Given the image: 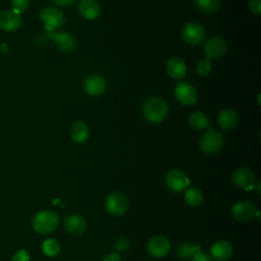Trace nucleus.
Segmentation results:
<instances>
[{
    "mask_svg": "<svg viewBox=\"0 0 261 261\" xmlns=\"http://www.w3.org/2000/svg\"><path fill=\"white\" fill-rule=\"evenodd\" d=\"M60 217L53 210H41L37 212L32 219L33 229L40 234L53 232L59 225Z\"/></svg>",
    "mask_w": 261,
    "mask_h": 261,
    "instance_id": "1",
    "label": "nucleus"
},
{
    "mask_svg": "<svg viewBox=\"0 0 261 261\" xmlns=\"http://www.w3.org/2000/svg\"><path fill=\"white\" fill-rule=\"evenodd\" d=\"M142 111L144 117L152 123L163 121L168 113L166 102L159 97H150L143 103Z\"/></svg>",
    "mask_w": 261,
    "mask_h": 261,
    "instance_id": "2",
    "label": "nucleus"
},
{
    "mask_svg": "<svg viewBox=\"0 0 261 261\" xmlns=\"http://www.w3.org/2000/svg\"><path fill=\"white\" fill-rule=\"evenodd\" d=\"M223 143L224 140L222 134L214 128H209L201 137L200 149L205 154L214 155L217 154L222 149Z\"/></svg>",
    "mask_w": 261,
    "mask_h": 261,
    "instance_id": "3",
    "label": "nucleus"
},
{
    "mask_svg": "<svg viewBox=\"0 0 261 261\" xmlns=\"http://www.w3.org/2000/svg\"><path fill=\"white\" fill-rule=\"evenodd\" d=\"M40 19L48 32L60 29L65 23L63 12L55 6H47L40 11Z\"/></svg>",
    "mask_w": 261,
    "mask_h": 261,
    "instance_id": "4",
    "label": "nucleus"
},
{
    "mask_svg": "<svg viewBox=\"0 0 261 261\" xmlns=\"http://www.w3.org/2000/svg\"><path fill=\"white\" fill-rule=\"evenodd\" d=\"M128 199L121 192H112L105 199V208L113 216L124 214L128 209Z\"/></svg>",
    "mask_w": 261,
    "mask_h": 261,
    "instance_id": "5",
    "label": "nucleus"
},
{
    "mask_svg": "<svg viewBox=\"0 0 261 261\" xmlns=\"http://www.w3.org/2000/svg\"><path fill=\"white\" fill-rule=\"evenodd\" d=\"M259 213L255 203L249 200H241L236 202L231 207L232 217L241 222L250 221Z\"/></svg>",
    "mask_w": 261,
    "mask_h": 261,
    "instance_id": "6",
    "label": "nucleus"
},
{
    "mask_svg": "<svg viewBox=\"0 0 261 261\" xmlns=\"http://www.w3.org/2000/svg\"><path fill=\"white\" fill-rule=\"evenodd\" d=\"M175 99L185 106L194 105L198 100V92L193 85L188 82H179L173 90Z\"/></svg>",
    "mask_w": 261,
    "mask_h": 261,
    "instance_id": "7",
    "label": "nucleus"
},
{
    "mask_svg": "<svg viewBox=\"0 0 261 261\" xmlns=\"http://www.w3.org/2000/svg\"><path fill=\"white\" fill-rule=\"evenodd\" d=\"M167 188L174 193H180L190 186V178L178 168L170 169L165 177Z\"/></svg>",
    "mask_w": 261,
    "mask_h": 261,
    "instance_id": "8",
    "label": "nucleus"
},
{
    "mask_svg": "<svg viewBox=\"0 0 261 261\" xmlns=\"http://www.w3.org/2000/svg\"><path fill=\"white\" fill-rule=\"evenodd\" d=\"M181 35L187 44L196 46L203 42L205 38V29L197 21H190L182 28Z\"/></svg>",
    "mask_w": 261,
    "mask_h": 261,
    "instance_id": "9",
    "label": "nucleus"
},
{
    "mask_svg": "<svg viewBox=\"0 0 261 261\" xmlns=\"http://www.w3.org/2000/svg\"><path fill=\"white\" fill-rule=\"evenodd\" d=\"M226 41L220 36L210 37L204 44V52L210 60L222 57L226 53Z\"/></svg>",
    "mask_w": 261,
    "mask_h": 261,
    "instance_id": "10",
    "label": "nucleus"
},
{
    "mask_svg": "<svg viewBox=\"0 0 261 261\" xmlns=\"http://www.w3.org/2000/svg\"><path fill=\"white\" fill-rule=\"evenodd\" d=\"M231 180L238 188L250 191L255 187L256 176L251 169L247 167H239L232 172Z\"/></svg>",
    "mask_w": 261,
    "mask_h": 261,
    "instance_id": "11",
    "label": "nucleus"
},
{
    "mask_svg": "<svg viewBox=\"0 0 261 261\" xmlns=\"http://www.w3.org/2000/svg\"><path fill=\"white\" fill-rule=\"evenodd\" d=\"M170 248V242L164 236H154L147 244V252L154 258L165 257L169 253Z\"/></svg>",
    "mask_w": 261,
    "mask_h": 261,
    "instance_id": "12",
    "label": "nucleus"
},
{
    "mask_svg": "<svg viewBox=\"0 0 261 261\" xmlns=\"http://www.w3.org/2000/svg\"><path fill=\"white\" fill-rule=\"evenodd\" d=\"M48 37L53 40L57 48L64 53H70L76 48V40L74 36L68 32H48Z\"/></svg>",
    "mask_w": 261,
    "mask_h": 261,
    "instance_id": "13",
    "label": "nucleus"
},
{
    "mask_svg": "<svg viewBox=\"0 0 261 261\" xmlns=\"http://www.w3.org/2000/svg\"><path fill=\"white\" fill-rule=\"evenodd\" d=\"M64 228L71 236L79 237L85 233L87 229V221L80 214H70L64 218Z\"/></svg>",
    "mask_w": 261,
    "mask_h": 261,
    "instance_id": "14",
    "label": "nucleus"
},
{
    "mask_svg": "<svg viewBox=\"0 0 261 261\" xmlns=\"http://www.w3.org/2000/svg\"><path fill=\"white\" fill-rule=\"evenodd\" d=\"M22 18L13 10L0 11V29L5 32H14L21 27Z\"/></svg>",
    "mask_w": 261,
    "mask_h": 261,
    "instance_id": "15",
    "label": "nucleus"
},
{
    "mask_svg": "<svg viewBox=\"0 0 261 261\" xmlns=\"http://www.w3.org/2000/svg\"><path fill=\"white\" fill-rule=\"evenodd\" d=\"M232 252V246L228 241L219 240L211 246L209 256L214 261H227L231 257Z\"/></svg>",
    "mask_w": 261,
    "mask_h": 261,
    "instance_id": "16",
    "label": "nucleus"
},
{
    "mask_svg": "<svg viewBox=\"0 0 261 261\" xmlns=\"http://www.w3.org/2000/svg\"><path fill=\"white\" fill-rule=\"evenodd\" d=\"M84 89L90 96H100L106 90V81L99 74L89 75L84 83Z\"/></svg>",
    "mask_w": 261,
    "mask_h": 261,
    "instance_id": "17",
    "label": "nucleus"
},
{
    "mask_svg": "<svg viewBox=\"0 0 261 261\" xmlns=\"http://www.w3.org/2000/svg\"><path fill=\"white\" fill-rule=\"evenodd\" d=\"M77 11L84 18L94 20L100 16L101 7L96 0H80Z\"/></svg>",
    "mask_w": 261,
    "mask_h": 261,
    "instance_id": "18",
    "label": "nucleus"
},
{
    "mask_svg": "<svg viewBox=\"0 0 261 261\" xmlns=\"http://www.w3.org/2000/svg\"><path fill=\"white\" fill-rule=\"evenodd\" d=\"M168 75L175 80H181L187 74V64L179 57H171L166 61L165 65Z\"/></svg>",
    "mask_w": 261,
    "mask_h": 261,
    "instance_id": "19",
    "label": "nucleus"
},
{
    "mask_svg": "<svg viewBox=\"0 0 261 261\" xmlns=\"http://www.w3.org/2000/svg\"><path fill=\"white\" fill-rule=\"evenodd\" d=\"M217 121H218V125L223 130H231L238 124L239 116L233 109L225 108L219 112Z\"/></svg>",
    "mask_w": 261,
    "mask_h": 261,
    "instance_id": "20",
    "label": "nucleus"
},
{
    "mask_svg": "<svg viewBox=\"0 0 261 261\" xmlns=\"http://www.w3.org/2000/svg\"><path fill=\"white\" fill-rule=\"evenodd\" d=\"M90 136V130L87 124L83 121H75L70 128V138L73 142L77 144H83L88 141Z\"/></svg>",
    "mask_w": 261,
    "mask_h": 261,
    "instance_id": "21",
    "label": "nucleus"
},
{
    "mask_svg": "<svg viewBox=\"0 0 261 261\" xmlns=\"http://www.w3.org/2000/svg\"><path fill=\"white\" fill-rule=\"evenodd\" d=\"M199 252H201V247L198 244H192L189 242L180 243L175 251L176 256L180 259L193 258Z\"/></svg>",
    "mask_w": 261,
    "mask_h": 261,
    "instance_id": "22",
    "label": "nucleus"
},
{
    "mask_svg": "<svg viewBox=\"0 0 261 261\" xmlns=\"http://www.w3.org/2000/svg\"><path fill=\"white\" fill-rule=\"evenodd\" d=\"M185 202L191 207H198L202 204L204 195L197 187H188L185 190Z\"/></svg>",
    "mask_w": 261,
    "mask_h": 261,
    "instance_id": "23",
    "label": "nucleus"
},
{
    "mask_svg": "<svg viewBox=\"0 0 261 261\" xmlns=\"http://www.w3.org/2000/svg\"><path fill=\"white\" fill-rule=\"evenodd\" d=\"M189 123L194 129H203L209 126L210 120L202 111H194L189 116Z\"/></svg>",
    "mask_w": 261,
    "mask_h": 261,
    "instance_id": "24",
    "label": "nucleus"
},
{
    "mask_svg": "<svg viewBox=\"0 0 261 261\" xmlns=\"http://www.w3.org/2000/svg\"><path fill=\"white\" fill-rule=\"evenodd\" d=\"M41 248H42V252L44 253V255H46L48 257L57 256L61 249L59 242L53 238L44 240L41 245Z\"/></svg>",
    "mask_w": 261,
    "mask_h": 261,
    "instance_id": "25",
    "label": "nucleus"
},
{
    "mask_svg": "<svg viewBox=\"0 0 261 261\" xmlns=\"http://www.w3.org/2000/svg\"><path fill=\"white\" fill-rule=\"evenodd\" d=\"M196 5L205 13H215L219 8V0H195Z\"/></svg>",
    "mask_w": 261,
    "mask_h": 261,
    "instance_id": "26",
    "label": "nucleus"
},
{
    "mask_svg": "<svg viewBox=\"0 0 261 261\" xmlns=\"http://www.w3.org/2000/svg\"><path fill=\"white\" fill-rule=\"evenodd\" d=\"M211 68H212V63L209 58H203L199 60L196 64V72L201 76L208 75L211 71Z\"/></svg>",
    "mask_w": 261,
    "mask_h": 261,
    "instance_id": "27",
    "label": "nucleus"
},
{
    "mask_svg": "<svg viewBox=\"0 0 261 261\" xmlns=\"http://www.w3.org/2000/svg\"><path fill=\"white\" fill-rule=\"evenodd\" d=\"M129 247H130L129 240L125 237H119L118 239L115 240V242L113 244V249L119 253L127 251L129 249Z\"/></svg>",
    "mask_w": 261,
    "mask_h": 261,
    "instance_id": "28",
    "label": "nucleus"
},
{
    "mask_svg": "<svg viewBox=\"0 0 261 261\" xmlns=\"http://www.w3.org/2000/svg\"><path fill=\"white\" fill-rule=\"evenodd\" d=\"M12 10L16 13H21L30 6V0H11Z\"/></svg>",
    "mask_w": 261,
    "mask_h": 261,
    "instance_id": "29",
    "label": "nucleus"
},
{
    "mask_svg": "<svg viewBox=\"0 0 261 261\" xmlns=\"http://www.w3.org/2000/svg\"><path fill=\"white\" fill-rule=\"evenodd\" d=\"M31 255L25 249L17 250L11 257V261H30Z\"/></svg>",
    "mask_w": 261,
    "mask_h": 261,
    "instance_id": "30",
    "label": "nucleus"
},
{
    "mask_svg": "<svg viewBox=\"0 0 261 261\" xmlns=\"http://www.w3.org/2000/svg\"><path fill=\"white\" fill-rule=\"evenodd\" d=\"M249 8L255 14H261V0H250Z\"/></svg>",
    "mask_w": 261,
    "mask_h": 261,
    "instance_id": "31",
    "label": "nucleus"
},
{
    "mask_svg": "<svg viewBox=\"0 0 261 261\" xmlns=\"http://www.w3.org/2000/svg\"><path fill=\"white\" fill-rule=\"evenodd\" d=\"M192 261H212L211 257L206 254V253H203L202 251L197 253L193 258H192Z\"/></svg>",
    "mask_w": 261,
    "mask_h": 261,
    "instance_id": "32",
    "label": "nucleus"
},
{
    "mask_svg": "<svg viewBox=\"0 0 261 261\" xmlns=\"http://www.w3.org/2000/svg\"><path fill=\"white\" fill-rule=\"evenodd\" d=\"M102 261H121V257L119 256L118 253H111L104 257Z\"/></svg>",
    "mask_w": 261,
    "mask_h": 261,
    "instance_id": "33",
    "label": "nucleus"
},
{
    "mask_svg": "<svg viewBox=\"0 0 261 261\" xmlns=\"http://www.w3.org/2000/svg\"><path fill=\"white\" fill-rule=\"evenodd\" d=\"M55 4L60 6H70L75 2V0H52Z\"/></svg>",
    "mask_w": 261,
    "mask_h": 261,
    "instance_id": "34",
    "label": "nucleus"
},
{
    "mask_svg": "<svg viewBox=\"0 0 261 261\" xmlns=\"http://www.w3.org/2000/svg\"><path fill=\"white\" fill-rule=\"evenodd\" d=\"M2 51H3L4 53H7V52H8V47H7L6 44H2Z\"/></svg>",
    "mask_w": 261,
    "mask_h": 261,
    "instance_id": "35",
    "label": "nucleus"
},
{
    "mask_svg": "<svg viewBox=\"0 0 261 261\" xmlns=\"http://www.w3.org/2000/svg\"><path fill=\"white\" fill-rule=\"evenodd\" d=\"M260 181H258V184H257V191H258V194H260Z\"/></svg>",
    "mask_w": 261,
    "mask_h": 261,
    "instance_id": "36",
    "label": "nucleus"
}]
</instances>
